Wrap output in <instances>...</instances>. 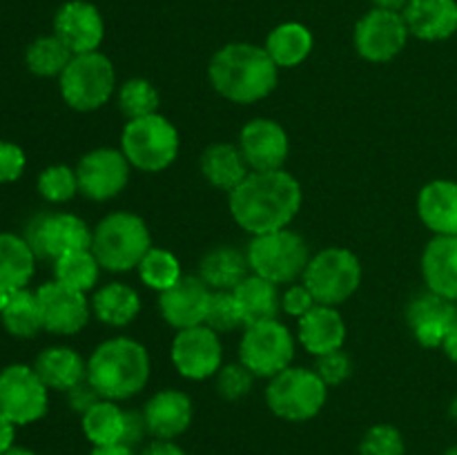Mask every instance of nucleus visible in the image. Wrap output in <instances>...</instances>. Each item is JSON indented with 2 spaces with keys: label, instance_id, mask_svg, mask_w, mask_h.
<instances>
[{
  "label": "nucleus",
  "instance_id": "obj_23",
  "mask_svg": "<svg viewBox=\"0 0 457 455\" xmlns=\"http://www.w3.org/2000/svg\"><path fill=\"white\" fill-rule=\"evenodd\" d=\"M344 339H346V324L335 306L317 303L299 319V343L311 355L320 357L339 351L344 346Z\"/></svg>",
  "mask_w": 457,
  "mask_h": 455
},
{
  "label": "nucleus",
  "instance_id": "obj_9",
  "mask_svg": "<svg viewBox=\"0 0 457 455\" xmlns=\"http://www.w3.org/2000/svg\"><path fill=\"white\" fill-rule=\"evenodd\" d=\"M116 87V71L101 52L76 54L61 74L62 101L79 112H94L105 105Z\"/></svg>",
  "mask_w": 457,
  "mask_h": 455
},
{
  "label": "nucleus",
  "instance_id": "obj_36",
  "mask_svg": "<svg viewBox=\"0 0 457 455\" xmlns=\"http://www.w3.org/2000/svg\"><path fill=\"white\" fill-rule=\"evenodd\" d=\"M0 319H3V326L13 335V337H36V333L43 328L36 293L18 290V293L9 299L4 310L0 312Z\"/></svg>",
  "mask_w": 457,
  "mask_h": 455
},
{
  "label": "nucleus",
  "instance_id": "obj_50",
  "mask_svg": "<svg viewBox=\"0 0 457 455\" xmlns=\"http://www.w3.org/2000/svg\"><path fill=\"white\" fill-rule=\"evenodd\" d=\"M89 455H137L132 446L125 444H110V446H94Z\"/></svg>",
  "mask_w": 457,
  "mask_h": 455
},
{
  "label": "nucleus",
  "instance_id": "obj_26",
  "mask_svg": "<svg viewBox=\"0 0 457 455\" xmlns=\"http://www.w3.org/2000/svg\"><path fill=\"white\" fill-rule=\"evenodd\" d=\"M34 370L43 379L45 386L62 393L71 391V388L87 379V364H85V360L74 348L67 346L45 348L36 357Z\"/></svg>",
  "mask_w": 457,
  "mask_h": 455
},
{
  "label": "nucleus",
  "instance_id": "obj_33",
  "mask_svg": "<svg viewBox=\"0 0 457 455\" xmlns=\"http://www.w3.org/2000/svg\"><path fill=\"white\" fill-rule=\"evenodd\" d=\"M266 52L277 67L302 65L312 52V34L302 22H284L268 34Z\"/></svg>",
  "mask_w": 457,
  "mask_h": 455
},
{
  "label": "nucleus",
  "instance_id": "obj_46",
  "mask_svg": "<svg viewBox=\"0 0 457 455\" xmlns=\"http://www.w3.org/2000/svg\"><path fill=\"white\" fill-rule=\"evenodd\" d=\"M98 400H103V397L98 395L96 388H94L87 379L80 382L79 386L71 388V391H67V404L71 406V410H76V413L80 415H83L85 410L92 409Z\"/></svg>",
  "mask_w": 457,
  "mask_h": 455
},
{
  "label": "nucleus",
  "instance_id": "obj_25",
  "mask_svg": "<svg viewBox=\"0 0 457 455\" xmlns=\"http://www.w3.org/2000/svg\"><path fill=\"white\" fill-rule=\"evenodd\" d=\"M422 275L431 293L457 302V235L428 241L422 254Z\"/></svg>",
  "mask_w": 457,
  "mask_h": 455
},
{
  "label": "nucleus",
  "instance_id": "obj_22",
  "mask_svg": "<svg viewBox=\"0 0 457 455\" xmlns=\"http://www.w3.org/2000/svg\"><path fill=\"white\" fill-rule=\"evenodd\" d=\"M402 16L415 38L446 40L457 31V0H409Z\"/></svg>",
  "mask_w": 457,
  "mask_h": 455
},
{
  "label": "nucleus",
  "instance_id": "obj_17",
  "mask_svg": "<svg viewBox=\"0 0 457 455\" xmlns=\"http://www.w3.org/2000/svg\"><path fill=\"white\" fill-rule=\"evenodd\" d=\"M239 150L253 172L284 170L288 159V134L272 119H253L241 128Z\"/></svg>",
  "mask_w": 457,
  "mask_h": 455
},
{
  "label": "nucleus",
  "instance_id": "obj_20",
  "mask_svg": "<svg viewBox=\"0 0 457 455\" xmlns=\"http://www.w3.org/2000/svg\"><path fill=\"white\" fill-rule=\"evenodd\" d=\"M455 321V302H449L431 290L418 294L406 308V324L424 348H442Z\"/></svg>",
  "mask_w": 457,
  "mask_h": 455
},
{
  "label": "nucleus",
  "instance_id": "obj_37",
  "mask_svg": "<svg viewBox=\"0 0 457 455\" xmlns=\"http://www.w3.org/2000/svg\"><path fill=\"white\" fill-rule=\"evenodd\" d=\"M138 275H141V281L147 288L156 290V293H165L181 279L183 272L181 263L170 250L152 245L150 252L138 263Z\"/></svg>",
  "mask_w": 457,
  "mask_h": 455
},
{
  "label": "nucleus",
  "instance_id": "obj_4",
  "mask_svg": "<svg viewBox=\"0 0 457 455\" xmlns=\"http://www.w3.org/2000/svg\"><path fill=\"white\" fill-rule=\"evenodd\" d=\"M152 248L145 221L134 212H112L98 221L92 232V252L101 268L128 272L138 268Z\"/></svg>",
  "mask_w": 457,
  "mask_h": 455
},
{
  "label": "nucleus",
  "instance_id": "obj_30",
  "mask_svg": "<svg viewBox=\"0 0 457 455\" xmlns=\"http://www.w3.org/2000/svg\"><path fill=\"white\" fill-rule=\"evenodd\" d=\"M248 257L230 245H219L204 254L199 263V277L212 290H235L248 277Z\"/></svg>",
  "mask_w": 457,
  "mask_h": 455
},
{
  "label": "nucleus",
  "instance_id": "obj_44",
  "mask_svg": "<svg viewBox=\"0 0 457 455\" xmlns=\"http://www.w3.org/2000/svg\"><path fill=\"white\" fill-rule=\"evenodd\" d=\"M315 306L317 302L311 290L306 288V284H290L286 293L281 294V310L290 317H297V319H302Z\"/></svg>",
  "mask_w": 457,
  "mask_h": 455
},
{
  "label": "nucleus",
  "instance_id": "obj_8",
  "mask_svg": "<svg viewBox=\"0 0 457 455\" xmlns=\"http://www.w3.org/2000/svg\"><path fill=\"white\" fill-rule=\"evenodd\" d=\"M302 279L317 303L337 308L360 288L361 263L351 250L326 248L311 257Z\"/></svg>",
  "mask_w": 457,
  "mask_h": 455
},
{
  "label": "nucleus",
  "instance_id": "obj_41",
  "mask_svg": "<svg viewBox=\"0 0 457 455\" xmlns=\"http://www.w3.org/2000/svg\"><path fill=\"white\" fill-rule=\"evenodd\" d=\"M406 442L393 424H375L360 442V455H404Z\"/></svg>",
  "mask_w": 457,
  "mask_h": 455
},
{
  "label": "nucleus",
  "instance_id": "obj_11",
  "mask_svg": "<svg viewBox=\"0 0 457 455\" xmlns=\"http://www.w3.org/2000/svg\"><path fill=\"white\" fill-rule=\"evenodd\" d=\"M22 239L38 259H54L76 250L92 248V232L87 223L70 212H40L27 223Z\"/></svg>",
  "mask_w": 457,
  "mask_h": 455
},
{
  "label": "nucleus",
  "instance_id": "obj_43",
  "mask_svg": "<svg viewBox=\"0 0 457 455\" xmlns=\"http://www.w3.org/2000/svg\"><path fill=\"white\" fill-rule=\"evenodd\" d=\"M315 373L324 379L326 386H339V384H344L351 377L353 361L351 357L339 348V351L326 352V355L317 357Z\"/></svg>",
  "mask_w": 457,
  "mask_h": 455
},
{
  "label": "nucleus",
  "instance_id": "obj_1",
  "mask_svg": "<svg viewBox=\"0 0 457 455\" xmlns=\"http://www.w3.org/2000/svg\"><path fill=\"white\" fill-rule=\"evenodd\" d=\"M302 186L286 170L250 172L230 192V214L253 236L284 230L302 210Z\"/></svg>",
  "mask_w": 457,
  "mask_h": 455
},
{
  "label": "nucleus",
  "instance_id": "obj_16",
  "mask_svg": "<svg viewBox=\"0 0 457 455\" xmlns=\"http://www.w3.org/2000/svg\"><path fill=\"white\" fill-rule=\"evenodd\" d=\"M43 328L56 335H74L87 326L89 303L85 293L61 281H47L36 290Z\"/></svg>",
  "mask_w": 457,
  "mask_h": 455
},
{
  "label": "nucleus",
  "instance_id": "obj_21",
  "mask_svg": "<svg viewBox=\"0 0 457 455\" xmlns=\"http://www.w3.org/2000/svg\"><path fill=\"white\" fill-rule=\"evenodd\" d=\"M147 435L154 440H177L190 428L195 418V406L190 395L177 388H165L152 395L143 406Z\"/></svg>",
  "mask_w": 457,
  "mask_h": 455
},
{
  "label": "nucleus",
  "instance_id": "obj_32",
  "mask_svg": "<svg viewBox=\"0 0 457 455\" xmlns=\"http://www.w3.org/2000/svg\"><path fill=\"white\" fill-rule=\"evenodd\" d=\"M80 426L92 446L123 444L125 410L112 400H98L80 415Z\"/></svg>",
  "mask_w": 457,
  "mask_h": 455
},
{
  "label": "nucleus",
  "instance_id": "obj_18",
  "mask_svg": "<svg viewBox=\"0 0 457 455\" xmlns=\"http://www.w3.org/2000/svg\"><path fill=\"white\" fill-rule=\"evenodd\" d=\"M54 34L74 54L98 52L105 38L101 12L87 0H70L54 16Z\"/></svg>",
  "mask_w": 457,
  "mask_h": 455
},
{
  "label": "nucleus",
  "instance_id": "obj_48",
  "mask_svg": "<svg viewBox=\"0 0 457 455\" xmlns=\"http://www.w3.org/2000/svg\"><path fill=\"white\" fill-rule=\"evenodd\" d=\"M141 455H187L174 440H154L141 451Z\"/></svg>",
  "mask_w": 457,
  "mask_h": 455
},
{
  "label": "nucleus",
  "instance_id": "obj_54",
  "mask_svg": "<svg viewBox=\"0 0 457 455\" xmlns=\"http://www.w3.org/2000/svg\"><path fill=\"white\" fill-rule=\"evenodd\" d=\"M449 415H451V419H453V422L457 424V395L453 397V401H451V406H449Z\"/></svg>",
  "mask_w": 457,
  "mask_h": 455
},
{
  "label": "nucleus",
  "instance_id": "obj_34",
  "mask_svg": "<svg viewBox=\"0 0 457 455\" xmlns=\"http://www.w3.org/2000/svg\"><path fill=\"white\" fill-rule=\"evenodd\" d=\"M54 275L61 284L80 290V293H87L96 285L98 275H101V263L94 257L92 248L76 250V252L62 254L54 261Z\"/></svg>",
  "mask_w": 457,
  "mask_h": 455
},
{
  "label": "nucleus",
  "instance_id": "obj_5",
  "mask_svg": "<svg viewBox=\"0 0 457 455\" xmlns=\"http://www.w3.org/2000/svg\"><path fill=\"white\" fill-rule=\"evenodd\" d=\"M120 152L141 172H163L179 156V132L159 112L128 120L120 134Z\"/></svg>",
  "mask_w": 457,
  "mask_h": 455
},
{
  "label": "nucleus",
  "instance_id": "obj_10",
  "mask_svg": "<svg viewBox=\"0 0 457 455\" xmlns=\"http://www.w3.org/2000/svg\"><path fill=\"white\" fill-rule=\"evenodd\" d=\"M295 339L279 319L245 326L239 342V361L254 377H275L293 364Z\"/></svg>",
  "mask_w": 457,
  "mask_h": 455
},
{
  "label": "nucleus",
  "instance_id": "obj_35",
  "mask_svg": "<svg viewBox=\"0 0 457 455\" xmlns=\"http://www.w3.org/2000/svg\"><path fill=\"white\" fill-rule=\"evenodd\" d=\"M71 58H74V54L56 34L34 40L25 54V62L29 71H34L36 76H45V79L61 76L65 67L70 65Z\"/></svg>",
  "mask_w": 457,
  "mask_h": 455
},
{
  "label": "nucleus",
  "instance_id": "obj_24",
  "mask_svg": "<svg viewBox=\"0 0 457 455\" xmlns=\"http://www.w3.org/2000/svg\"><path fill=\"white\" fill-rule=\"evenodd\" d=\"M418 214L436 236L457 235V183L445 178L427 183L420 190Z\"/></svg>",
  "mask_w": 457,
  "mask_h": 455
},
{
  "label": "nucleus",
  "instance_id": "obj_31",
  "mask_svg": "<svg viewBox=\"0 0 457 455\" xmlns=\"http://www.w3.org/2000/svg\"><path fill=\"white\" fill-rule=\"evenodd\" d=\"M94 315L107 326H128L141 312V297H138L137 290L128 284H120V281H112L105 284L92 299Z\"/></svg>",
  "mask_w": 457,
  "mask_h": 455
},
{
  "label": "nucleus",
  "instance_id": "obj_51",
  "mask_svg": "<svg viewBox=\"0 0 457 455\" xmlns=\"http://www.w3.org/2000/svg\"><path fill=\"white\" fill-rule=\"evenodd\" d=\"M442 348H445L446 357H449L451 361H455V364H457V321L453 326H451V330H449V335H446Z\"/></svg>",
  "mask_w": 457,
  "mask_h": 455
},
{
  "label": "nucleus",
  "instance_id": "obj_53",
  "mask_svg": "<svg viewBox=\"0 0 457 455\" xmlns=\"http://www.w3.org/2000/svg\"><path fill=\"white\" fill-rule=\"evenodd\" d=\"M3 455H36L34 451H29V449H22V446H12V449L7 451V453H3Z\"/></svg>",
  "mask_w": 457,
  "mask_h": 455
},
{
  "label": "nucleus",
  "instance_id": "obj_12",
  "mask_svg": "<svg viewBox=\"0 0 457 455\" xmlns=\"http://www.w3.org/2000/svg\"><path fill=\"white\" fill-rule=\"evenodd\" d=\"M47 391L34 368L12 364L0 370V413L16 426L38 422L47 413Z\"/></svg>",
  "mask_w": 457,
  "mask_h": 455
},
{
  "label": "nucleus",
  "instance_id": "obj_27",
  "mask_svg": "<svg viewBox=\"0 0 457 455\" xmlns=\"http://www.w3.org/2000/svg\"><path fill=\"white\" fill-rule=\"evenodd\" d=\"M248 170L239 145L214 143V145L205 147V152L201 154V172H204L205 181L219 190L232 192L235 187H239L250 174Z\"/></svg>",
  "mask_w": 457,
  "mask_h": 455
},
{
  "label": "nucleus",
  "instance_id": "obj_39",
  "mask_svg": "<svg viewBox=\"0 0 457 455\" xmlns=\"http://www.w3.org/2000/svg\"><path fill=\"white\" fill-rule=\"evenodd\" d=\"M38 192L49 203H67L79 192L76 170L67 168V165H52V168L43 170L38 177Z\"/></svg>",
  "mask_w": 457,
  "mask_h": 455
},
{
  "label": "nucleus",
  "instance_id": "obj_38",
  "mask_svg": "<svg viewBox=\"0 0 457 455\" xmlns=\"http://www.w3.org/2000/svg\"><path fill=\"white\" fill-rule=\"evenodd\" d=\"M119 110L128 116V120L143 119V116L156 114L159 110V89L147 79H129L119 89Z\"/></svg>",
  "mask_w": 457,
  "mask_h": 455
},
{
  "label": "nucleus",
  "instance_id": "obj_55",
  "mask_svg": "<svg viewBox=\"0 0 457 455\" xmlns=\"http://www.w3.org/2000/svg\"><path fill=\"white\" fill-rule=\"evenodd\" d=\"M445 455H457V444L451 446V449H446Z\"/></svg>",
  "mask_w": 457,
  "mask_h": 455
},
{
  "label": "nucleus",
  "instance_id": "obj_42",
  "mask_svg": "<svg viewBox=\"0 0 457 455\" xmlns=\"http://www.w3.org/2000/svg\"><path fill=\"white\" fill-rule=\"evenodd\" d=\"M254 375L244 364H226L217 373V393L228 401H237L253 391Z\"/></svg>",
  "mask_w": 457,
  "mask_h": 455
},
{
  "label": "nucleus",
  "instance_id": "obj_3",
  "mask_svg": "<svg viewBox=\"0 0 457 455\" xmlns=\"http://www.w3.org/2000/svg\"><path fill=\"white\" fill-rule=\"evenodd\" d=\"M150 379V355L137 339L112 337L98 343L87 360V382L103 400L138 395Z\"/></svg>",
  "mask_w": 457,
  "mask_h": 455
},
{
  "label": "nucleus",
  "instance_id": "obj_40",
  "mask_svg": "<svg viewBox=\"0 0 457 455\" xmlns=\"http://www.w3.org/2000/svg\"><path fill=\"white\" fill-rule=\"evenodd\" d=\"M205 326L212 328L214 333H230L244 324L237 299L230 290H212V299H210L208 315H205Z\"/></svg>",
  "mask_w": 457,
  "mask_h": 455
},
{
  "label": "nucleus",
  "instance_id": "obj_45",
  "mask_svg": "<svg viewBox=\"0 0 457 455\" xmlns=\"http://www.w3.org/2000/svg\"><path fill=\"white\" fill-rule=\"evenodd\" d=\"M25 170V152L16 143L0 141V183H12L21 178Z\"/></svg>",
  "mask_w": 457,
  "mask_h": 455
},
{
  "label": "nucleus",
  "instance_id": "obj_15",
  "mask_svg": "<svg viewBox=\"0 0 457 455\" xmlns=\"http://www.w3.org/2000/svg\"><path fill=\"white\" fill-rule=\"evenodd\" d=\"M79 192L92 201H110L129 181V161L120 150L98 147L87 152L76 165Z\"/></svg>",
  "mask_w": 457,
  "mask_h": 455
},
{
  "label": "nucleus",
  "instance_id": "obj_49",
  "mask_svg": "<svg viewBox=\"0 0 457 455\" xmlns=\"http://www.w3.org/2000/svg\"><path fill=\"white\" fill-rule=\"evenodd\" d=\"M13 437H16V424L0 413V455L12 449Z\"/></svg>",
  "mask_w": 457,
  "mask_h": 455
},
{
  "label": "nucleus",
  "instance_id": "obj_52",
  "mask_svg": "<svg viewBox=\"0 0 457 455\" xmlns=\"http://www.w3.org/2000/svg\"><path fill=\"white\" fill-rule=\"evenodd\" d=\"M378 9H388V12H404L409 0H373Z\"/></svg>",
  "mask_w": 457,
  "mask_h": 455
},
{
  "label": "nucleus",
  "instance_id": "obj_28",
  "mask_svg": "<svg viewBox=\"0 0 457 455\" xmlns=\"http://www.w3.org/2000/svg\"><path fill=\"white\" fill-rule=\"evenodd\" d=\"M239 306L244 324H257V321L277 319L281 310V294L279 285L263 279L259 275H248L235 290H232Z\"/></svg>",
  "mask_w": 457,
  "mask_h": 455
},
{
  "label": "nucleus",
  "instance_id": "obj_29",
  "mask_svg": "<svg viewBox=\"0 0 457 455\" xmlns=\"http://www.w3.org/2000/svg\"><path fill=\"white\" fill-rule=\"evenodd\" d=\"M34 259L29 244L22 236L0 235V293L16 294L25 290L34 277Z\"/></svg>",
  "mask_w": 457,
  "mask_h": 455
},
{
  "label": "nucleus",
  "instance_id": "obj_47",
  "mask_svg": "<svg viewBox=\"0 0 457 455\" xmlns=\"http://www.w3.org/2000/svg\"><path fill=\"white\" fill-rule=\"evenodd\" d=\"M147 435V426H145V418H143V410H125V435H123V444L125 446H137L141 444L143 437Z\"/></svg>",
  "mask_w": 457,
  "mask_h": 455
},
{
  "label": "nucleus",
  "instance_id": "obj_6",
  "mask_svg": "<svg viewBox=\"0 0 457 455\" xmlns=\"http://www.w3.org/2000/svg\"><path fill=\"white\" fill-rule=\"evenodd\" d=\"M245 257L254 275L277 285L295 284L299 277H303V270L311 261L306 239L288 228L253 236Z\"/></svg>",
  "mask_w": 457,
  "mask_h": 455
},
{
  "label": "nucleus",
  "instance_id": "obj_2",
  "mask_svg": "<svg viewBox=\"0 0 457 455\" xmlns=\"http://www.w3.org/2000/svg\"><path fill=\"white\" fill-rule=\"evenodd\" d=\"M212 87L239 105L266 98L279 80V67L266 52L250 43H230L219 49L208 67Z\"/></svg>",
  "mask_w": 457,
  "mask_h": 455
},
{
  "label": "nucleus",
  "instance_id": "obj_13",
  "mask_svg": "<svg viewBox=\"0 0 457 455\" xmlns=\"http://www.w3.org/2000/svg\"><path fill=\"white\" fill-rule=\"evenodd\" d=\"M409 34L400 12L375 7L355 25V49L364 61L388 62L406 47Z\"/></svg>",
  "mask_w": 457,
  "mask_h": 455
},
{
  "label": "nucleus",
  "instance_id": "obj_7",
  "mask_svg": "<svg viewBox=\"0 0 457 455\" xmlns=\"http://www.w3.org/2000/svg\"><path fill=\"white\" fill-rule=\"evenodd\" d=\"M328 386L315 373V368L288 366L270 377L266 388V404L277 418L286 422H308L324 409Z\"/></svg>",
  "mask_w": 457,
  "mask_h": 455
},
{
  "label": "nucleus",
  "instance_id": "obj_19",
  "mask_svg": "<svg viewBox=\"0 0 457 455\" xmlns=\"http://www.w3.org/2000/svg\"><path fill=\"white\" fill-rule=\"evenodd\" d=\"M212 288L201 277L183 275L170 290L161 293L159 310L172 328L186 330L205 324Z\"/></svg>",
  "mask_w": 457,
  "mask_h": 455
},
{
  "label": "nucleus",
  "instance_id": "obj_14",
  "mask_svg": "<svg viewBox=\"0 0 457 455\" xmlns=\"http://www.w3.org/2000/svg\"><path fill=\"white\" fill-rule=\"evenodd\" d=\"M174 368L186 379H208L219 373L223 360V346L219 335L205 324L179 330L170 348Z\"/></svg>",
  "mask_w": 457,
  "mask_h": 455
}]
</instances>
